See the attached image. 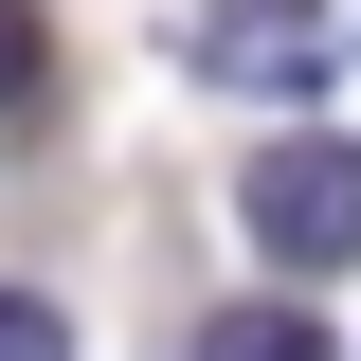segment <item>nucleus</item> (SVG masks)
I'll list each match as a JSON object with an SVG mask.
<instances>
[{
    "label": "nucleus",
    "instance_id": "obj_1",
    "mask_svg": "<svg viewBox=\"0 0 361 361\" xmlns=\"http://www.w3.org/2000/svg\"><path fill=\"white\" fill-rule=\"evenodd\" d=\"M235 235H253L271 271H343V253H361V145H343V127L253 145V180H235Z\"/></svg>",
    "mask_w": 361,
    "mask_h": 361
},
{
    "label": "nucleus",
    "instance_id": "obj_2",
    "mask_svg": "<svg viewBox=\"0 0 361 361\" xmlns=\"http://www.w3.org/2000/svg\"><path fill=\"white\" fill-rule=\"evenodd\" d=\"M199 73L217 90H271V109H307L343 73V18L325 0H199Z\"/></svg>",
    "mask_w": 361,
    "mask_h": 361
},
{
    "label": "nucleus",
    "instance_id": "obj_3",
    "mask_svg": "<svg viewBox=\"0 0 361 361\" xmlns=\"http://www.w3.org/2000/svg\"><path fill=\"white\" fill-rule=\"evenodd\" d=\"M199 361H343V343H325L307 307H217V325H199Z\"/></svg>",
    "mask_w": 361,
    "mask_h": 361
},
{
    "label": "nucleus",
    "instance_id": "obj_4",
    "mask_svg": "<svg viewBox=\"0 0 361 361\" xmlns=\"http://www.w3.org/2000/svg\"><path fill=\"white\" fill-rule=\"evenodd\" d=\"M37 73H54V18H37V0H0V109H37Z\"/></svg>",
    "mask_w": 361,
    "mask_h": 361
},
{
    "label": "nucleus",
    "instance_id": "obj_5",
    "mask_svg": "<svg viewBox=\"0 0 361 361\" xmlns=\"http://www.w3.org/2000/svg\"><path fill=\"white\" fill-rule=\"evenodd\" d=\"M0 361H73V325H54V289H0Z\"/></svg>",
    "mask_w": 361,
    "mask_h": 361
}]
</instances>
